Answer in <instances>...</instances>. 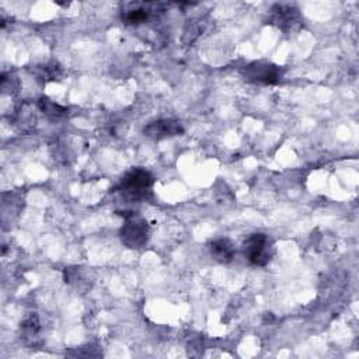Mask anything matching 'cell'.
Segmentation results:
<instances>
[{
    "mask_svg": "<svg viewBox=\"0 0 359 359\" xmlns=\"http://www.w3.org/2000/svg\"><path fill=\"white\" fill-rule=\"evenodd\" d=\"M152 185L153 177L148 170L133 169L121 180L118 191H121L129 199H142L147 198V194L151 192Z\"/></svg>",
    "mask_w": 359,
    "mask_h": 359,
    "instance_id": "cell-1",
    "label": "cell"
},
{
    "mask_svg": "<svg viewBox=\"0 0 359 359\" xmlns=\"http://www.w3.org/2000/svg\"><path fill=\"white\" fill-rule=\"evenodd\" d=\"M121 242L129 249H140L149 240V226L136 215H129L119 231Z\"/></svg>",
    "mask_w": 359,
    "mask_h": 359,
    "instance_id": "cell-2",
    "label": "cell"
},
{
    "mask_svg": "<svg viewBox=\"0 0 359 359\" xmlns=\"http://www.w3.org/2000/svg\"><path fill=\"white\" fill-rule=\"evenodd\" d=\"M243 251L250 264L264 267L271 261L274 247L271 239L267 235L254 233L244 242Z\"/></svg>",
    "mask_w": 359,
    "mask_h": 359,
    "instance_id": "cell-3",
    "label": "cell"
},
{
    "mask_svg": "<svg viewBox=\"0 0 359 359\" xmlns=\"http://www.w3.org/2000/svg\"><path fill=\"white\" fill-rule=\"evenodd\" d=\"M246 81L256 85H276L282 81L283 70L269 62H253L244 69Z\"/></svg>",
    "mask_w": 359,
    "mask_h": 359,
    "instance_id": "cell-4",
    "label": "cell"
},
{
    "mask_svg": "<svg viewBox=\"0 0 359 359\" xmlns=\"http://www.w3.org/2000/svg\"><path fill=\"white\" fill-rule=\"evenodd\" d=\"M184 132V128L181 122L176 119H159L155 122H151L145 128V135L153 139H163V137H172L178 136Z\"/></svg>",
    "mask_w": 359,
    "mask_h": 359,
    "instance_id": "cell-5",
    "label": "cell"
},
{
    "mask_svg": "<svg viewBox=\"0 0 359 359\" xmlns=\"http://www.w3.org/2000/svg\"><path fill=\"white\" fill-rule=\"evenodd\" d=\"M299 10L295 9L294 6L288 5H276L272 8L271 13V20L272 24L278 26L283 31L294 28L297 24H299Z\"/></svg>",
    "mask_w": 359,
    "mask_h": 359,
    "instance_id": "cell-6",
    "label": "cell"
},
{
    "mask_svg": "<svg viewBox=\"0 0 359 359\" xmlns=\"http://www.w3.org/2000/svg\"><path fill=\"white\" fill-rule=\"evenodd\" d=\"M209 251L215 260L222 264H228L235 258L236 247L229 239H218L209 244Z\"/></svg>",
    "mask_w": 359,
    "mask_h": 359,
    "instance_id": "cell-7",
    "label": "cell"
},
{
    "mask_svg": "<svg viewBox=\"0 0 359 359\" xmlns=\"http://www.w3.org/2000/svg\"><path fill=\"white\" fill-rule=\"evenodd\" d=\"M148 17H149V12L145 9L128 10L124 15V20L126 22V24H142L148 20Z\"/></svg>",
    "mask_w": 359,
    "mask_h": 359,
    "instance_id": "cell-8",
    "label": "cell"
},
{
    "mask_svg": "<svg viewBox=\"0 0 359 359\" xmlns=\"http://www.w3.org/2000/svg\"><path fill=\"white\" fill-rule=\"evenodd\" d=\"M40 108H41L45 114L52 115V117H60V115L65 114V108L59 107L58 104L52 103V101L48 100V99H42V100L40 101Z\"/></svg>",
    "mask_w": 359,
    "mask_h": 359,
    "instance_id": "cell-9",
    "label": "cell"
}]
</instances>
